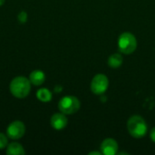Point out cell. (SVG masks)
I'll return each instance as SVG.
<instances>
[{"mask_svg": "<svg viewBox=\"0 0 155 155\" xmlns=\"http://www.w3.org/2000/svg\"><path fill=\"white\" fill-rule=\"evenodd\" d=\"M10 92L17 99L25 98L31 91V82L25 76L15 77L9 85Z\"/></svg>", "mask_w": 155, "mask_h": 155, "instance_id": "6da1fadb", "label": "cell"}, {"mask_svg": "<svg viewBox=\"0 0 155 155\" xmlns=\"http://www.w3.org/2000/svg\"><path fill=\"white\" fill-rule=\"evenodd\" d=\"M147 124L140 115H133L127 121V130L131 136L136 139L143 138L147 134Z\"/></svg>", "mask_w": 155, "mask_h": 155, "instance_id": "7a4b0ae2", "label": "cell"}, {"mask_svg": "<svg viewBox=\"0 0 155 155\" xmlns=\"http://www.w3.org/2000/svg\"><path fill=\"white\" fill-rule=\"evenodd\" d=\"M137 47V40L135 36L130 32H124L120 35L118 38V48L122 54H131Z\"/></svg>", "mask_w": 155, "mask_h": 155, "instance_id": "3957f363", "label": "cell"}, {"mask_svg": "<svg viewBox=\"0 0 155 155\" xmlns=\"http://www.w3.org/2000/svg\"><path fill=\"white\" fill-rule=\"evenodd\" d=\"M81 103L77 97L73 95H66L63 97L58 103V109L61 113L66 114H74L80 109Z\"/></svg>", "mask_w": 155, "mask_h": 155, "instance_id": "277c9868", "label": "cell"}, {"mask_svg": "<svg viewBox=\"0 0 155 155\" xmlns=\"http://www.w3.org/2000/svg\"><path fill=\"white\" fill-rule=\"evenodd\" d=\"M109 86V80L104 74H98L94 75L91 82V91L94 94H103L106 92Z\"/></svg>", "mask_w": 155, "mask_h": 155, "instance_id": "5b68a950", "label": "cell"}, {"mask_svg": "<svg viewBox=\"0 0 155 155\" xmlns=\"http://www.w3.org/2000/svg\"><path fill=\"white\" fill-rule=\"evenodd\" d=\"M25 126L21 121L12 122L6 129V135L11 140H18L22 138L25 135Z\"/></svg>", "mask_w": 155, "mask_h": 155, "instance_id": "8992f818", "label": "cell"}, {"mask_svg": "<svg viewBox=\"0 0 155 155\" xmlns=\"http://www.w3.org/2000/svg\"><path fill=\"white\" fill-rule=\"evenodd\" d=\"M101 153L104 155H115L118 153L119 145L113 138H106L101 143Z\"/></svg>", "mask_w": 155, "mask_h": 155, "instance_id": "52a82bcc", "label": "cell"}, {"mask_svg": "<svg viewBox=\"0 0 155 155\" xmlns=\"http://www.w3.org/2000/svg\"><path fill=\"white\" fill-rule=\"evenodd\" d=\"M67 124H68V120L65 114L63 113H56L53 114L50 119L51 126L57 131L64 129L67 126Z\"/></svg>", "mask_w": 155, "mask_h": 155, "instance_id": "ba28073f", "label": "cell"}, {"mask_svg": "<svg viewBox=\"0 0 155 155\" xmlns=\"http://www.w3.org/2000/svg\"><path fill=\"white\" fill-rule=\"evenodd\" d=\"M29 80L32 84H34L35 86H39L44 84V82L45 80V74L43 71L35 70L30 74Z\"/></svg>", "mask_w": 155, "mask_h": 155, "instance_id": "9c48e42d", "label": "cell"}, {"mask_svg": "<svg viewBox=\"0 0 155 155\" xmlns=\"http://www.w3.org/2000/svg\"><path fill=\"white\" fill-rule=\"evenodd\" d=\"M5 153L7 155H24L25 154V151L20 143L13 142L8 144Z\"/></svg>", "mask_w": 155, "mask_h": 155, "instance_id": "30bf717a", "label": "cell"}, {"mask_svg": "<svg viewBox=\"0 0 155 155\" xmlns=\"http://www.w3.org/2000/svg\"><path fill=\"white\" fill-rule=\"evenodd\" d=\"M123 62H124V58H123L122 54L119 53H115V54L110 55L108 58V65L114 69L119 68L123 64Z\"/></svg>", "mask_w": 155, "mask_h": 155, "instance_id": "8fae6325", "label": "cell"}, {"mask_svg": "<svg viewBox=\"0 0 155 155\" xmlns=\"http://www.w3.org/2000/svg\"><path fill=\"white\" fill-rule=\"evenodd\" d=\"M36 97L43 103H47L52 100V93L47 88H41L36 92Z\"/></svg>", "mask_w": 155, "mask_h": 155, "instance_id": "7c38bea8", "label": "cell"}, {"mask_svg": "<svg viewBox=\"0 0 155 155\" xmlns=\"http://www.w3.org/2000/svg\"><path fill=\"white\" fill-rule=\"evenodd\" d=\"M8 143L7 141V135L4 134L3 133H0V150H3L6 147Z\"/></svg>", "mask_w": 155, "mask_h": 155, "instance_id": "4fadbf2b", "label": "cell"}, {"mask_svg": "<svg viewBox=\"0 0 155 155\" xmlns=\"http://www.w3.org/2000/svg\"><path fill=\"white\" fill-rule=\"evenodd\" d=\"M17 18H18L19 23L25 24L27 21V14H26V12H25V11L20 12L19 15H18V16H17Z\"/></svg>", "mask_w": 155, "mask_h": 155, "instance_id": "5bb4252c", "label": "cell"}, {"mask_svg": "<svg viewBox=\"0 0 155 155\" xmlns=\"http://www.w3.org/2000/svg\"><path fill=\"white\" fill-rule=\"evenodd\" d=\"M150 137L152 139V141L155 143V127H153L152 130H151V133H150Z\"/></svg>", "mask_w": 155, "mask_h": 155, "instance_id": "9a60e30c", "label": "cell"}, {"mask_svg": "<svg viewBox=\"0 0 155 155\" xmlns=\"http://www.w3.org/2000/svg\"><path fill=\"white\" fill-rule=\"evenodd\" d=\"M93 154L101 155V154H103V153H99V152H91V153H89V155H93Z\"/></svg>", "mask_w": 155, "mask_h": 155, "instance_id": "2e32d148", "label": "cell"}, {"mask_svg": "<svg viewBox=\"0 0 155 155\" xmlns=\"http://www.w3.org/2000/svg\"><path fill=\"white\" fill-rule=\"evenodd\" d=\"M4 3H5V0H0V6H1V5H4Z\"/></svg>", "mask_w": 155, "mask_h": 155, "instance_id": "e0dca14e", "label": "cell"}]
</instances>
